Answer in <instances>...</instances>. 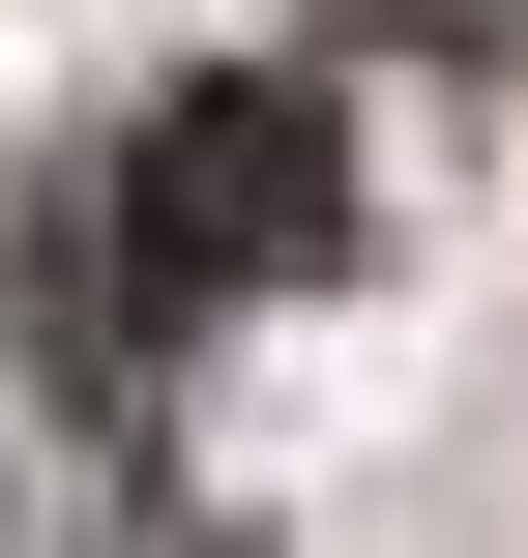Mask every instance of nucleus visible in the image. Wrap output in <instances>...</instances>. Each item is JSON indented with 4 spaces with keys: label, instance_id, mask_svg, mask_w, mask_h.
Wrapping results in <instances>:
<instances>
[{
    "label": "nucleus",
    "instance_id": "f03ea898",
    "mask_svg": "<svg viewBox=\"0 0 528 558\" xmlns=\"http://www.w3.org/2000/svg\"><path fill=\"white\" fill-rule=\"evenodd\" d=\"M176 324H206V294L118 235V177H59V206H29V353H59L88 412H147V383H176Z\"/></svg>",
    "mask_w": 528,
    "mask_h": 558
},
{
    "label": "nucleus",
    "instance_id": "7ed1b4c3",
    "mask_svg": "<svg viewBox=\"0 0 528 558\" xmlns=\"http://www.w3.org/2000/svg\"><path fill=\"white\" fill-rule=\"evenodd\" d=\"M323 59H528V0H294Z\"/></svg>",
    "mask_w": 528,
    "mask_h": 558
},
{
    "label": "nucleus",
    "instance_id": "f257e3e1",
    "mask_svg": "<svg viewBox=\"0 0 528 558\" xmlns=\"http://www.w3.org/2000/svg\"><path fill=\"white\" fill-rule=\"evenodd\" d=\"M88 177H118V235H147L176 294H323V265H353V118H323V59H206V88H147Z\"/></svg>",
    "mask_w": 528,
    "mask_h": 558
}]
</instances>
